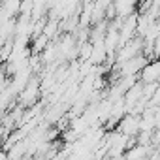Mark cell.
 Here are the masks:
<instances>
[{"label":"cell","mask_w":160,"mask_h":160,"mask_svg":"<svg viewBox=\"0 0 160 160\" xmlns=\"http://www.w3.org/2000/svg\"><path fill=\"white\" fill-rule=\"evenodd\" d=\"M0 160H10V156H8L6 151H0Z\"/></svg>","instance_id":"cell-1"}]
</instances>
